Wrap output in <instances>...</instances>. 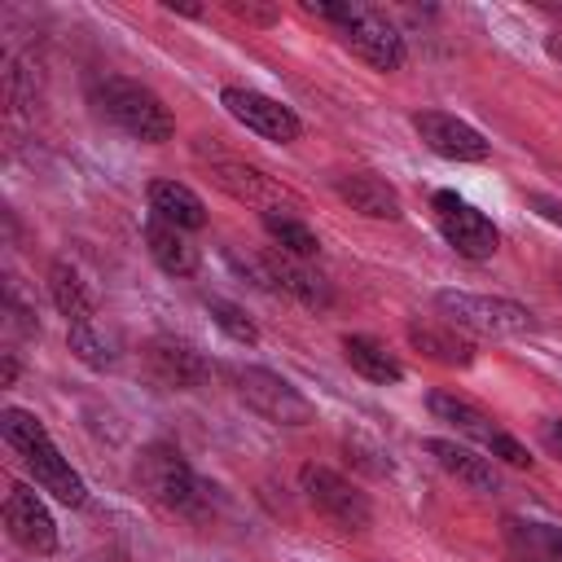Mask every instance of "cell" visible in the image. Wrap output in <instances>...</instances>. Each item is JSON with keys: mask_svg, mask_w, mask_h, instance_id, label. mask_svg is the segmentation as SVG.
<instances>
[{"mask_svg": "<svg viewBox=\"0 0 562 562\" xmlns=\"http://www.w3.org/2000/svg\"><path fill=\"white\" fill-rule=\"evenodd\" d=\"M92 101L97 110L119 127L127 132L132 140H145V145H162L176 136V119L171 110L162 105V97L136 79H123V75H110L92 88Z\"/></svg>", "mask_w": 562, "mask_h": 562, "instance_id": "6da1fadb", "label": "cell"}, {"mask_svg": "<svg viewBox=\"0 0 562 562\" xmlns=\"http://www.w3.org/2000/svg\"><path fill=\"white\" fill-rule=\"evenodd\" d=\"M435 307L448 325L470 329V334H492V338H514V334H531L536 316L514 303V299H496V294H470V290H439Z\"/></svg>", "mask_w": 562, "mask_h": 562, "instance_id": "7a4b0ae2", "label": "cell"}, {"mask_svg": "<svg viewBox=\"0 0 562 562\" xmlns=\"http://www.w3.org/2000/svg\"><path fill=\"white\" fill-rule=\"evenodd\" d=\"M228 382H233L237 400H241L250 413H259L263 422H272V426H307V422L316 417L312 400H307L299 386H290L281 373H272V369L233 364V369H228Z\"/></svg>", "mask_w": 562, "mask_h": 562, "instance_id": "3957f363", "label": "cell"}, {"mask_svg": "<svg viewBox=\"0 0 562 562\" xmlns=\"http://www.w3.org/2000/svg\"><path fill=\"white\" fill-rule=\"evenodd\" d=\"M136 479H140V487L162 505V509H176V514H202V505H206V487H202V479L189 470V461L176 452V448H167V443H154V448H145L140 452V461H136Z\"/></svg>", "mask_w": 562, "mask_h": 562, "instance_id": "277c9868", "label": "cell"}, {"mask_svg": "<svg viewBox=\"0 0 562 562\" xmlns=\"http://www.w3.org/2000/svg\"><path fill=\"white\" fill-rule=\"evenodd\" d=\"M299 487L312 501V509L321 518H329L338 531H364L373 522V509H369L364 492L356 483H347L342 474L325 470V465H303L299 470Z\"/></svg>", "mask_w": 562, "mask_h": 562, "instance_id": "5b68a950", "label": "cell"}, {"mask_svg": "<svg viewBox=\"0 0 562 562\" xmlns=\"http://www.w3.org/2000/svg\"><path fill=\"white\" fill-rule=\"evenodd\" d=\"M430 206H435V220H439L443 241H448L457 255H465V259H492V255H496L501 228H496L483 211H474L465 198H457L452 189H439V193L430 198Z\"/></svg>", "mask_w": 562, "mask_h": 562, "instance_id": "8992f818", "label": "cell"}, {"mask_svg": "<svg viewBox=\"0 0 562 562\" xmlns=\"http://www.w3.org/2000/svg\"><path fill=\"white\" fill-rule=\"evenodd\" d=\"M220 105L246 127V132H255V136H263V140H281V145H290V140H299V132H303V123H299V114L290 110V105H281L277 97H268V92H255V88H224L220 92Z\"/></svg>", "mask_w": 562, "mask_h": 562, "instance_id": "52a82bcc", "label": "cell"}, {"mask_svg": "<svg viewBox=\"0 0 562 562\" xmlns=\"http://www.w3.org/2000/svg\"><path fill=\"white\" fill-rule=\"evenodd\" d=\"M413 132L422 136V145L448 162H483L492 154V145L483 140L479 127H470L465 119L457 114H443V110H417L413 114Z\"/></svg>", "mask_w": 562, "mask_h": 562, "instance_id": "ba28073f", "label": "cell"}, {"mask_svg": "<svg viewBox=\"0 0 562 562\" xmlns=\"http://www.w3.org/2000/svg\"><path fill=\"white\" fill-rule=\"evenodd\" d=\"M145 364H149L154 382L158 386H171V391H193V386H202L211 378L206 356L193 342L171 338V334H158V338L145 342Z\"/></svg>", "mask_w": 562, "mask_h": 562, "instance_id": "9c48e42d", "label": "cell"}, {"mask_svg": "<svg viewBox=\"0 0 562 562\" xmlns=\"http://www.w3.org/2000/svg\"><path fill=\"white\" fill-rule=\"evenodd\" d=\"M4 527L26 553H53L57 549V522H53L48 505L26 483H13L4 492Z\"/></svg>", "mask_w": 562, "mask_h": 562, "instance_id": "30bf717a", "label": "cell"}, {"mask_svg": "<svg viewBox=\"0 0 562 562\" xmlns=\"http://www.w3.org/2000/svg\"><path fill=\"white\" fill-rule=\"evenodd\" d=\"M342 44L373 70H400L404 66V35L378 9H364L351 26H342Z\"/></svg>", "mask_w": 562, "mask_h": 562, "instance_id": "8fae6325", "label": "cell"}, {"mask_svg": "<svg viewBox=\"0 0 562 562\" xmlns=\"http://www.w3.org/2000/svg\"><path fill=\"white\" fill-rule=\"evenodd\" d=\"M259 268V285L263 290H277V294H290L294 303L303 307H329V281L321 272L307 268V259H290V255H268L255 263Z\"/></svg>", "mask_w": 562, "mask_h": 562, "instance_id": "7c38bea8", "label": "cell"}, {"mask_svg": "<svg viewBox=\"0 0 562 562\" xmlns=\"http://www.w3.org/2000/svg\"><path fill=\"white\" fill-rule=\"evenodd\" d=\"M22 461H26V470L35 474V483L48 492V496H57L61 505H83L88 501V487H83V479L70 470V461L57 452V443L53 439H44V443H35L31 452H22Z\"/></svg>", "mask_w": 562, "mask_h": 562, "instance_id": "4fadbf2b", "label": "cell"}, {"mask_svg": "<svg viewBox=\"0 0 562 562\" xmlns=\"http://www.w3.org/2000/svg\"><path fill=\"white\" fill-rule=\"evenodd\" d=\"M338 198H342L351 211L369 215V220H400V215H404V202H400L395 184H386V180L373 176V171H351V176H342V180H338Z\"/></svg>", "mask_w": 562, "mask_h": 562, "instance_id": "5bb4252c", "label": "cell"}, {"mask_svg": "<svg viewBox=\"0 0 562 562\" xmlns=\"http://www.w3.org/2000/svg\"><path fill=\"white\" fill-rule=\"evenodd\" d=\"M145 246H149V259L167 272V277H193L198 272V263H202V255H198V246L184 237V228H176V224H162V220H145Z\"/></svg>", "mask_w": 562, "mask_h": 562, "instance_id": "9a60e30c", "label": "cell"}, {"mask_svg": "<svg viewBox=\"0 0 562 562\" xmlns=\"http://www.w3.org/2000/svg\"><path fill=\"white\" fill-rule=\"evenodd\" d=\"M408 342H413L422 356H430V360H439V364H452V369H465V364L474 360V342L465 338V329L448 325L443 316H439V321H413V325H408Z\"/></svg>", "mask_w": 562, "mask_h": 562, "instance_id": "2e32d148", "label": "cell"}, {"mask_svg": "<svg viewBox=\"0 0 562 562\" xmlns=\"http://www.w3.org/2000/svg\"><path fill=\"white\" fill-rule=\"evenodd\" d=\"M149 215L189 233L206 224V202L180 180H149Z\"/></svg>", "mask_w": 562, "mask_h": 562, "instance_id": "e0dca14e", "label": "cell"}, {"mask_svg": "<svg viewBox=\"0 0 562 562\" xmlns=\"http://www.w3.org/2000/svg\"><path fill=\"white\" fill-rule=\"evenodd\" d=\"M422 448L439 461V470H448V474L461 479L465 487H474V492H496V470H492V461L479 457L474 448H465V443H457V439H426Z\"/></svg>", "mask_w": 562, "mask_h": 562, "instance_id": "ac0fdd59", "label": "cell"}, {"mask_svg": "<svg viewBox=\"0 0 562 562\" xmlns=\"http://www.w3.org/2000/svg\"><path fill=\"white\" fill-rule=\"evenodd\" d=\"M505 544L518 562H562V527L553 522H505Z\"/></svg>", "mask_w": 562, "mask_h": 562, "instance_id": "d6986e66", "label": "cell"}, {"mask_svg": "<svg viewBox=\"0 0 562 562\" xmlns=\"http://www.w3.org/2000/svg\"><path fill=\"white\" fill-rule=\"evenodd\" d=\"M342 356H347V364H351L360 378H369V382H378V386H391V382L404 378V364H400L378 338H369V334H347V338H342Z\"/></svg>", "mask_w": 562, "mask_h": 562, "instance_id": "ffe728a7", "label": "cell"}, {"mask_svg": "<svg viewBox=\"0 0 562 562\" xmlns=\"http://www.w3.org/2000/svg\"><path fill=\"white\" fill-rule=\"evenodd\" d=\"M48 294H53L57 312L66 316V329H70V325H92V299H88L79 272H75L66 259H53V263H48Z\"/></svg>", "mask_w": 562, "mask_h": 562, "instance_id": "44dd1931", "label": "cell"}, {"mask_svg": "<svg viewBox=\"0 0 562 562\" xmlns=\"http://www.w3.org/2000/svg\"><path fill=\"white\" fill-rule=\"evenodd\" d=\"M430 413L439 417V422H448V426H457L461 435H470V439H479V443H487L501 426L479 408V404H470V400H461V395H448V391H435L430 400Z\"/></svg>", "mask_w": 562, "mask_h": 562, "instance_id": "7402d4cb", "label": "cell"}, {"mask_svg": "<svg viewBox=\"0 0 562 562\" xmlns=\"http://www.w3.org/2000/svg\"><path fill=\"white\" fill-rule=\"evenodd\" d=\"M263 233L277 241V250L281 255H290V259H312L316 250H321V237L303 224V220H294V215H285V211H263Z\"/></svg>", "mask_w": 562, "mask_h": 562, "instance_id": "603a6c76", "label": "cell"}, {"mask_svg": "<svg viewBox=\"0 0 562 562\" xmlns=\"http://www.w3.org/2000/svg\"><path fill=\"white\" fill-rule=\"evenodd\" d=\"M0 435H4V443H9V448L31 452L35 443H44V439H48V426H44L31 408H13V404H9V408L0 413Z\"/></svg>", "mask_w": 562, "mask_h": 562, "instance_id": "cb8c5ba5", "label": "cell"}, {"mask_svg": "<svg viewBox=\"0 0 562 562\" xmlns=\"http://www.w3.org/2000/svg\"><path fill=\"white\" fill-rule=\"evenodd\" d=\"M66 338H70V351H75L88 369H114L119 356H114V347L97 334V325H70Z\"/></svg>", "mask_w": 562, "mask_h": 562, "instance_id": "d4e9b609", "label": "cell"}, {"mask_svg": "<svg viewBox=\"0 0 562 562\" xmlns=\"http://www.w3.org/2000/svg\"><path fill=\"white\" fill-rule=\"evenodd\" d=\"M206 312H211V321L233 338V342H259V329H255V321L237 307V303H228V299H206Z\"/></svg>", "mask_w": 562, "mask_h": 562, "instance_id": "484cf974", "label": "cell"}, {"mask_svg": "<svg viewBox=\"0 0 562 562\" xmlns=\"http://www.w3.org/2000/svg\"><path fill=\"white\" fill-rule=\"evenodd\" d=\"M215 184H224L233 198H259L268 189V180L255 167H241V162H220L215 167Z\"/></svg>", "mask_w": 562, "mask_h": 562, "instance_id": "4316f807", "label": "cell"}, {"mask_svg": "<svg viewBox=\"0 0 562 562\" xmlns=\"http://www.w3.org/2000/svg\"><path fill=\"white\" fill-rule=\"evenodd\" d=\"M483 448H487V452H492L496 461L514 465V470H531V452H527V448H522V443H518V439H514L509 430H496V435H492V439H487Z\"/></svg>", "mask_w": 562, "mask_h": 562, "instance_id": "83f0119b", "label": "cell"}, {"mask_svg": "<svg viewBox=\"0 0 562 562\" xmlns=\"http://www.w3.org/2000/svg\"><path fill=\"white\" fill-rule=\"evenodd\" d=\"M347 457H356V465H364L369 474H386V470H391L386 461H373V457H382L378 448H364V443H360V439H351V435H347Z\"/></svg>", "mask_w": 562, "mask_h": 562, "instance_id": "f1b7e54d", "label": "cell"}, {"mask_svg": "<svg viewBox=\"0 0 562 562\" xmlns=\"http://www.w3.org/2000/svg\"><path fill=\"white\" fill-rule=\"evenodd\" d=\"M540 443H544L549 457H562V417H549V422L540 426Z\"/></svg>", "mask_w": 562, "mask_h": 562, "instance_id": "f546056e", "label": "cell"}, {"mask_svg": "<svg viewBox=\"0 0 562 562\" xmlns=\"http://www.w3.org/2000/svg\"><path fill=\"white\" fill-rule=\"evenodd\" d=\"M233 13L246 18V22H259V26H272L277 22V9H259V4H233Z\"/></svg>", "mask_w": 562, "mask_h": 562, "instance_id": "4dcf8cb0", "label": "cell"}, {"mask_svg": "<svg viewBox=\"0 0 562 562\" xmlns=\"http://www.w3.org/2000/svg\"><path fill=\"white\" fill-rule=\"evenodd\" d=\"M531 206L544 215V220H553V224H562V202L558 198H544V193H531Z\"/></svg>", "mask_w": 562, "mask_h": 562, "instance_id": "1f68e13d", "label": "cell"}, {"mask_svg": "<svg viewBox=\"0 0 562 562\" xmlns=\"http://www.w3.org/2000/svg\"><path fill=\"white\" fill-rule=\"evenodd\" d=\"M544 53H549L553 61H562V31H553V35L544 40Z\"/></svg>", "mask_w": 562, "mask_h": 562, "instance_id": "d6a6232c", "label": "cell"}, {"mask_svg": "<svg viewBox=\"0 0 562 562\" xmlns=\"http://www.w3.org/2000/svg\"><path fill=\"white\" fill-rule=\"evenodd\" d=\"M13 373H18V364H13V356H4V369H0V386H9V382H13Z\"/></svg>", "mask_w": 562, "mask_h": 562, "instance_id": "836d02e7", "label": "cell"}]
</instances>
